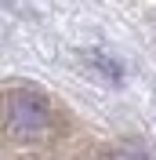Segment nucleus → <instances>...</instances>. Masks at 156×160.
<instances>
[{
  "label": "nucleus",
  "instance_id": "f257e3e1",
  "mask_svg": "<svg viewBox=\"0 0 156 160\" xmlns=\"http://www.w3.org/2000/svg\"><path fill=\"white\" fill-rule=\"evenodd\" d=\"M47 128H51V106L40 91L22 88L7 95V131L15 138H22V142L40 138Z\"/></svg>",
  "mask_w": 156,
  "mask_h": 160
},
{
  "label": "nucleus",
  "instance_id": "f03ea898",
  "mask_svg": "<svg viewBox=\"0 0 156 160\" xmlns=\"http://www.w3.org/2000/svg\"><path fill=\"white\" fill-rule=\"evenodd\" d=\"M109 160H153L145 149H138V146H124V149H116Z\"/></svg>",
  "mask_w": 156,
  "mask_h": 160
}]
</instances>
